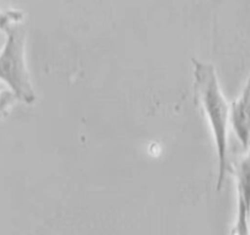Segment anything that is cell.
I'll return each instance as SVG.
<instances>
[{
	"mask_svg": "<svg viewBox=\"0 0 250 235\" xmlns=\"http://www.w3.org/2000/svg\"><path fill=\"white\" fill-rule=\"evenodd\" d=\"M193 70L196 96L205 112L215 140L218 160L217 190H221L228 167V129L230 125V105L228 104L221 90L216 69L212 64L193 59Z\"/></svg>",
	"mask_w": 250,
	"mask_h": 235,
	"instance_id": "obj_1",
	"label": "cell"
},
{
	"mask_svg": "<svg viewBox=\"0 0 250 235\" xmlns=\"http://www.w3.org/2000/svg\"><path fill=\"white\" fill-rule=\"evenodd\" d=\"M4 33L5 42L0 50V82L5 83L16 99L32 104L36 100V93L26 66L25 31L18 23Z\"/></svg>",
	"mask_w": 250,
	"mask_h": 235,
	"instance_id": "obj_2",
	"label": "cell"
},
{
	"mask_svg": "<svg viewBox=\"0 0 250 235\" xmlns=\"http://www.w3.org/2000/svg\"><path fill=\"white\" fill-rule=\"evenodd\" d=\"M229 123L244 150L250 146V75L239 97L230 104Z\"/></svg>",
	"mask_w": 250,
	"mask_h": 235,
	"instance_id": "obj_3",
	"label": "cell"
},
{
	"mask_svg": "<svg viewBox=\"0 0 250 235\" xmlns=\"http://www.w3.org/2000/svg\"><path fill=\"white\" fill-rule=\"evenodd\" d=\"M237 184V205L243 206L250 212V146L245 150L244 156L238 160L234 169Z\"/></svg>",
	"mask_w": 250,
	"mask_h": 235,
	"instance_id": "obj_4",
	"label": "cell"
},
{
	"mask_svg": "<svg viewBox=\"0 0 250 235\" xmlns=\"http://www.w3.org/2000/svg\"><path fill=\"white\" fill-rule=\"evenodd\" d=\"M237 206V219H235L233 234L250 235V212H248L243 206Z\"/></svg>",
	"mask_w": 250,
	"mask_h": 235,
	"instance_id": "obj_5",
	"label": "cell"
},
{
	"mask_svg": "<svg viewBox=\"0 0 250 235\" xmlns=\"http://www.w3.org/2000/svg\"><path fill=\"white\" fill-rule=\"evenodd\" d=\"M23 15L18 10H0V31L5 32L14 25H18L22 21Z\"/></svg>",
	"mask_w": 250,
	"mask_h": 235,
	"instance_id": "obj_6",
	"label": "cell"
},
{
	"mask_svg": "<svg viewBox=\"0 0 250 235\" xmlns=\"http://www.w3.org/2000/svg\"><path fill=\"white\" fill-rule=\"evenodd\" d=\"M16 98L9 90L0 91V118L8 114L9 109L13 107L14 103L16 102Z\"/></svg>",
	"mask_w": 250,
	"mask_h": 235,
	"instance_id": "obj_7",
	"label": "cell"
}]
</instances>
